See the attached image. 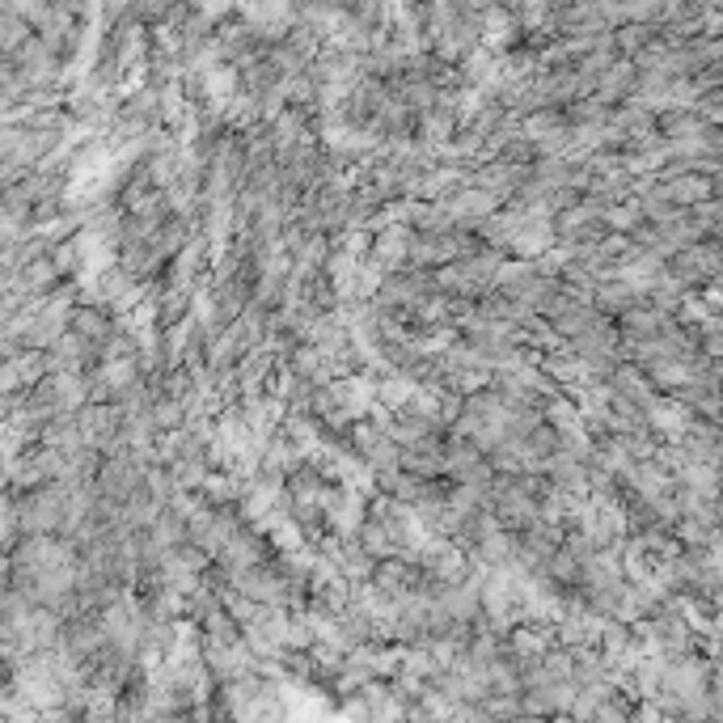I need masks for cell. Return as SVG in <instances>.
Instances as JSON below:
<instances>
[{
  "label": "cell",
  "mask_w": 723,
  "mask_h": 723,
  "mask_svg": "<svg viewBox=\"0 0 723 723\" xmlns=\"http://www.w3.org/2000/svg\"><path fill=\"white\" fill-rule=\"evenodd\" d=\"M419 567H423V575H428L432 584H457V580L470 575V555H466V546L453 541V537H432V541L419 550Z\"/></svg>",
  "instance_id": "cell-2"
},
{
  "label": "cell",
  "mask_w": 723,
  "mask_h": 723,
  "mask_svg": "<svg viewBox=\"0 0 723 723\" xmlns=\"http://www.w3.org/2000/svg\"><path fill=\"white\" fill-rule=\"evenodd\" d=\"M664 271L673 276L677 283L686 288H702V283H715L723 271V258H720V237H698L690 246L673 250L664 258Z\"/></svg>",
  "instance_id": "cell-1"
},
{
  "label": "cell",
  "mask_w": 723,
  "mask_h": 723,
  "mask_svg": "<svg viewBox=\"0 0 723 723\" xmlns=\"http://www.w3.org/2000/svg\"><path fill=\"white\" fill-rule=\"evenodd\" d=\"M68 330H77L85 343H94V351L115 330H119V314L110 310V305H102V301H77L72 305V317H68Z\"/></svg>",
  "instance_id": "cell-5"
},
{
  "label": "cell",
  "mask_w": 723,
  "mask_h": 723,
  "mask_svg": "<svg viewBox=\"0 0 723 723\" xmlns=\"http://www.w3.org/2000/svg\"><path fill=\"white\" fill-rule=\"evenodd\" d=\"M369 584L377 593H385L389 600H398L423 584V567H419V559H410V555H385L369 571Z\"/></svg>",
  "instance_id": "cell-3"
},
{
  "label": "cell",
  "mask_w": 723,
  "mask_h": 723,
  "mask_svg": "<svg viewBox=\"0 0 723 723\" xmlns=\"http://www.w3.org/2000/svg\"><path fill=\"white\" fill-rule=\"evenodd\" d=\"M444 208H448V217H453L457 229H478V224L500 208V199H495L491 190L466 183V187H457L453 195H444Z\"/></svg>",
  "instance_id": "cell-4"
},
{
  "label": "cell",
  "mask_w": 723,
  "mask_h": 723,
  "mask_svg": "<svg viewBox=\"0 0 723 723\" xmlns=\"http://www.w3.org/2000/svg\"><path fill=\"white\" fill-rule=\"evenodd\" d=\"M369 258L377 263L381 271H398L407 267V246H410V224L407 221H389L381 229H369Z\"/></svg>",
  "instance_id": "cell-6"
}]
</instances>
